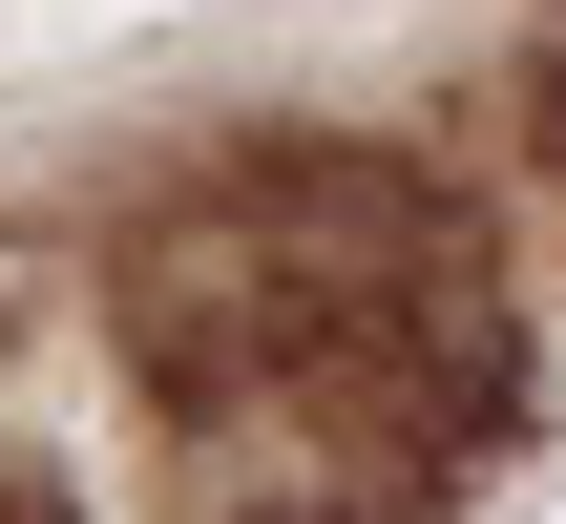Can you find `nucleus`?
<instances>
[{
    "label": "nucleus",
    "mask_w": 566,
    "mask_h": 524,
    "mask_svg": "<svg viewBox=\"0 0 566 524\" xmlns=\"http://www.w3.org/2000/svg\"><path fill=\"white\" fill-rule=\"evenodd\" d=\"M126 357L168 399L189 524H420L504 420V315L441 189L231 168L126 252Z\"/></svg>",
    "instance_id": "nucleus-1"
},
{
    "label": "nucleus",
    "mask_w": 566,
    "mask_h": 524,
    "mask_svg": "<svg viewBox=\"0 0 566 524\" xmlns=\"http://www.w3.org/2000/svg\"><path fill=\"white\" fill-rule=\"evenodd\" d=\"M546 84H566V0H546Z\"/></svg>",
    "instance_id": "nucleus-2"
}]
</instances>
